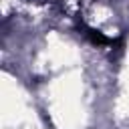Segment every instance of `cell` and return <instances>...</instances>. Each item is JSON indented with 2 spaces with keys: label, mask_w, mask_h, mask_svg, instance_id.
I'll list each match as a JSON object with an SVG mask.
<instances>
[{
  "label": "cell",
  "mask_w": 129,
  "mask_h": 129,
  "mask_svg": "<svg viewBox=\"0 0 129 129\" xmlns=\"http://www.w3.org/2000/svg\"><path fill=\"white\" fill-rule=\"evenodd\" d=\"M83 30H85V36H87L93 44H97V46H107V44H115V42H117V40H113V38L105 36L103 32H99V30H95V28L83 26Z\"/></svg>",
  "instance_id": "obj_1"
}]
</instances>
